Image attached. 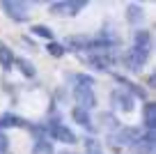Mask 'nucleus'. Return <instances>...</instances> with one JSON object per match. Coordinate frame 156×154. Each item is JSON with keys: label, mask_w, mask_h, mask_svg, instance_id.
<instances>
[{"label": "nucleus", "mask_w": 156, "mask_h": 154, "mask_svg": "<svg viewBox=\"0 0 156 154\" xmlns=\"http://www.w3.org/2000/svg\"><path fill=\"white\" fill-rule=\"evenodd\" d=\"M76 83H78V87H90V90H92L94 78H92V76H87V74H80V76L76 78Z\"/></svg>", "instance_id": "412c9836"}, {"label": "nucleus", "mask_w": 156, "mask_h": 154, "mask_svg": "<svg viewBox=\"0 0 156 154\" xmlns=\"http://www.w3.org/2000/svg\"><path fill=\"white\" fill-rule=\"evenodd\" d=\"M110 101H112V106L115 108H119V111H124V113H131L133 108V97L131 94H126V92H122V90H115L110 94Z\"/></svg>", "instance_id": "0eeeda50"}, {"label": "nucleus", "mask_w": 156, "mask_h": 154, "mask_svg": "<svg viewBox=\"0 0 156 154\" xmlns=\"http://www.w3.org/2000/svg\"><path fill=\"white\" fill-rule=\"evenodd\" d=\"M71 117H73V122H78L80 127H85V129H92V117H90V113L87 111H83V108H73L71 111Z\"/></svg>", "instance_id": "4468645a"}, {"label": "nucleus", "mask_w": 156, "mask_h": 154, "mask_svg": "<svg viewBox=\"0 0 156 154\" xmlns=\"http://www.w3.org/2000/svg\"><path fill=\"white\" fill-rule=\"evenodd\" d=\"M87 37H69L62 46H67L64 51H87Z\"/></svg>", "instance_id": "ddd939ff"}, {"label": "nucleus", "mask_w": 156, "mask_h": 154, "mask_svg": "<svg viewBox=\"0 0 156 154\" xmlns=\"http://www.w3.org/2000/svg\"><path fill=\"white\" fill-rule=\"evenodd\" d=\"M23 124V120L21 117H16V115H0V129H7V127H21Z\"/></svg>", "instance_id": "f3484780"}, {"label": "nucleus", "mask_w": 156, "mask_h": 154, "mask_svg": "<svg viewBox=\"0 0 156 154\" xmlns=\"http://www.w3.org/2000/svg\"><path fill=\"white\" fill-rule=\"evenodd\" d=\"M32 32L37 35V37L48 39V42L53 39V32H51V28H48V25H34V28H32Z\"/></svg>", "instance_id": "6ab92c4d"}, {"label": "nucleus", "mask_w": 156, "mask_h": 154, "mask_svg": "<svg viewBox=\"0 0 156 154\" xmlns=\"http://www.w3.org/2000/svg\"><path fill=\"white\" fill-rule=\"evenodd\" d=\"M2 12H5L12 21H16V23H25V21L30 19L28 5H25V2H16V0H5V2H2Z\"/></svg>", "instance_id": "7ed1b4c3"}, {"label": "nucleus", "mask_w": 156, "mask_h": 154, "mask_svg": "<svg viewBox=\"0 0 156 154\" xmlns=\"http://www.w3.org/2000/svg\"><path fill=\"white\" fill-rule=\"evenodd\" d=\"M142 19H145V12H142L140 5H129L126 7V21L131 25H136L138 21H142Z\"/></svg>", "instance_id": "2eb2a0df"}, {"label": "nucleus", "mask_w": 156, "mask_h": 154, "mask_svg": "<svg viewBox=\"0 0 156 154\" xmlns=\"http://www.w3.org/2000/svg\"><path fill=\"white\" fill-rule=\"evenodd\" d=\"M156 134L154 131H145V134H140L136 140L131 143V149L138 154H151V149H154V143H156Z\"/></svg>", "instance_id": "39448f33"}, {"label": "nucleus", "mask_w": 156, "mask_h": 154, "mask_svg": "<svg viewBox=\"0 0 156 154\" xmlns=\"http://www.w3.org/2000/svg\"><path fill=\"white\" fill-rule=\"evenodd\" d=\"M14 53H12L9 48L7 46H2V44H0V64H2V69H9L12 64H14Z\"/></svg>", "instance_id": "dca6fc26"}, {"label": "nucleus", "mask_w": 156, "mask_h": 154, "mask_svg": "<svg viewBox=\"0 0 156 154\" xmlns=\"http://www.w3.org/2000/svg\"><path fill=\"white\" fill-rule=\"evenodd\" d=\"M32 154H55V147L51 140H46V136H39L32 143Z\"/></svg>", "instance_id": "9b49d317"}, {"label": "nucleus", "mask_w": 156, "mask_h": 154, "mask_svg": "<svg viewBox=\"0 0 156 154\" xmlns=\"http://www.w3.org/2000/svg\"><path fill=\"white\" fill-rule=\"evenodd\" d=\"M138 136H140V131H138V129H117V131H112V134H110V140L115 145H131Z\"/></svg>", "instance_id": "1a4fd4ad"}, {"label": "nucleus", "mask_w": 156, "mask_h": 154, "mask_svg": "<svg viewBox=\"0 0 156 154\" xmlns=\"http://www.w3.org/2000/svg\"><path fill=\"white\" fill-rule=\"evenodd\" d=\"M85 0H60V2H51V12L55 16H76L78 12L85 9Z\"/></svg>", "instance_id": "f03ea898"}, {"label": "nucleus", "mask_w": 156, "mask_h": 154, "mask_svg": "<svg viewBox=\"0 0 156 154\" xmlns=\"http://www.w3.org/2000/svg\"><path fill=\"white\" fill-rule=\"evenodd\" d=\"M147 60H149V55L142 53V51H136V48H131V51L124 53V64H126L131 72H140L147 64Z\"/></svg>", "instance_id": "423d86ee"}, {"label": "nucleus", "mask_w": 156, "mask_h": 154, "mask_svg": "<svg viewBox=\"0 0 156 154\" xmlns=\"http://www.w3.org/2000/svg\"><path fill=\"white\" fill-rule=\"evenodd\" d=\"M133 48L149 55V51H151V35H149V30L140 28V30L133 32Z\"/></svg>", "instance_id": "6e6552de"}, {"label": "nucleus", "mask_w": 156, "mask_h": 154, "mask_svg": "<svg viewBox=\"0 0 156 154\" xmlns=\"http://www.w3.org/2000/svg\"><path fill=\"white\" fill-rule=\"evenodd\" d=\"M46 48H48V53L53 55V58H62V55H64V46H62V44H58V42H48V46H46Z\"/></svg>", "instance_id": "aec40b11"}, {"label": "nucleus", "mask_w": 156, "mask_h": 154, "mask_svg": "<svg viewBox=\"0 0 156 154\" xmlns=\"http://www.w3.org/2000/svg\"><path fill=\"white\" fill-rule=\"evenodd\" d=\"M142 115H145V127H147V131H154V129H156V104H154V101H147V104H145Z\"/></svg>", "instance_id": "f8f14e48"}, {"label": "nucleus", "mask_w": 156, "mask_h": 154, "mask_svg": "<svg viewBox=\"0 0 156 154\" xmlns=\"http://www.w3.org/2000/svg\"><path fill=\"white\" fill-rule=\"evenodd\" d=\"M7 149H9V140H7L5 134H0V154H5Z\"/></svg>", "instance_id": "4be33fe9"}, {"label": "nucleus", "mask_w": 156, "mask_h": 154, "mask_svg": "<svg viewBox=\"0 0 156 154\" xmlns=\"http://www.w3.org/2000/svg\"><path fill=\"white\" fill-rule=\"evenodd\" d=\"M46 134L51 136L53 140H60V143H64V145H73V143H78L76 140V134H73L69 127H64L60 120H51L48 124H46Z\"/></svg>", "instance_id": "f257e3e1"}, {"label": "nucleus", "mask_w": 156, "mask_h": 154, "mask_svg": "<svg viewBox=\"0 0 156 154\" xmlns=\"http://www.w3.org/2000/svg\"><path fill=\"white\" fill-rule=\"evenodd\" d=\"M14 62L19 64V69H21V74H23V76H28V78H34V74H37V72H34V67L28 62V60L19 58V60H14Z\"/></svg>", "instance_id": "a211bd4d"}, {"label": "nucleus", "mask_w": 156, "mask_h": 154, "mask_svg": "<svg viewBox=\"0 0 156 154\" xmlns=\"http://www.w3.org/2000/svg\"><path fill=\"white\" fill-rule=\"evenodd\" d=\"M73 97H76L78 108H83V111H87V113L97 106V94H94V90H90V87H78V85H76Z\"/></svg>", "instance_id": "20e7f679"}, {"label": "nucleus", "mask_w": 156, "mask_h": 154, "mask_svg": "<svg viewBox=\"0 0 156 154\" xmlns=\"http://www.w3.org/2000/svg\"><path fill=\"white\" fill-rule=\"evenodd\" d=\"M87 64H90L92 69H97V72H110L112 58H108V55H90V58H87Z\"/></svg>", "instance_id": "9d476101"}]
</instances>
